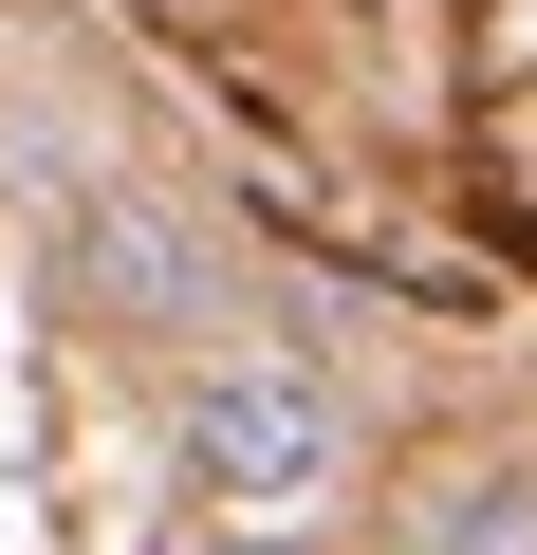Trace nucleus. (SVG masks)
I'll use <instances>...</instances> for the list:
<instances>
[{"mask_svg": "<svg viewBox=\"0 0 537 555\" xmlns=\"http://www.w3.org/2000/svg\"><path fill=\"white\" fill-rule=\"evenodd\" d=\"M334 463H353V426H334V389H316V371H204V408H186V481H204V500L297 518Z\"/></svg>", "mask_w": 537, "mask_h": 555, "instance_id": "obj_1", "label": "nucleus"}, {"mask_svg": "<svg viewBox=\"0 0 537 555\" xmlns=\"http://www.w3.org/2000/svg\"><path fill=\"white\" fill-rule=\"evenodd\" d=\"M56 278H75V315H93V334H204V297H222L204 222L149 204V185H93L75 241H56Z\"/></svg>", "mask_w": 537, "mask_h": 555, "instance_id": "obj_2", "label": "nucleus"}, {"mask_svg": "<svg viewBox=\"0 0 537 555\" xmlns=\"http://www.w3.org/2000/svg\"><path fill=\"white\" fill-rule=\"evenodd\" d=\"M426 555H537V481H519V463L445 481V500H426Z\"/></svg>", "mask_w": 537, "mask_h": 555, "instance_id": "obj_3", "label": "nucleus"}, {"mask_svg": "<svg viewBox=\"0 0 537 555\" xmlns=\"http://www.w3.org/2000/svg\"><path fill=\"white\" fill-rule=\"evenodd\" d=\"M241 555H297V537H241Z\"/></svg>", "mask_w": 537, "mask_h": 555, "instance_id": "obj_4", "label": "nucleus"}]
</instances>
